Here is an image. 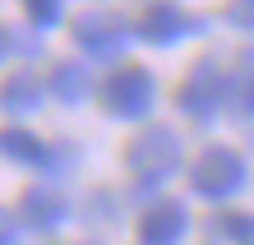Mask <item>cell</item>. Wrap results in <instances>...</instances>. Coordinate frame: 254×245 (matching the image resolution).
Masks as SVG:
<instances>
[{
    "label": "cell",
    "mask_w": 254,
    "mask_h": 245,
    "mask_svg": "<svg viewBox=\"0 0 254 245\" xmlns=\"http://www.w3.org/2000/svg\"><path fill=\"white\" fill-rule=\"evenodd\" d=\"M125 166L134 171V190H157L167 176H176L181 166V139L171 130H143L139 139L125 148Z\"/></svg>",
    "instance_id": "1"
},
{
    "label": "cell",
    "mask_w": 254,
    "mask_h": 245,
    "mask_svg": "<svg viewBox=\"0 0 254 245\" xmlns=\"http://www.w3.org/2000/svg\"><path fill=\"white\" fill-rule=\"evenodd\" d=\"M190 185L199 199H231L245 185V158L231 148H203L190 166Z\"/></svg>",
    "instance_id": "2"
},
{
    "label": "cell",
    "mask_w": 254,
    "mask_h": 245,
    "mask_svg": "<svg viewBox=\"0 0 254 245\" xmlns=\"http://www.w3.org/2000/svg\"><path fill=\"white\" fill-rule=\"evenodd\" d=\"M231 93V79L222 74L213 60H199L190 74H185V83H181V93H176V106L190 116V120H199V125H208L217 111H222V102H227Z\"/></svg>",
    "instance_id": "3"
},
{
    "label": "cell",
    "mask_w": 254,
    "mask_h": 245,
    "mask_svg": "<svg viewBox=\"0 0 254 245\" xmlns=\"http://www.w3.org/2000/svg\"><path fill=\"white\" fill-rule=\"evenodd\" d=\"M102 102H107V111H111V116H121V120H139V116L153 111V102H157V83H153V74H148L143 65H121L107 83H102Z\"/></svg>",
    "instance_id": "4"
},
{
    "label": "cell",
    "mask_w": 254,
    "mask_h": 245,
    "mask_svg": "<svg viewBox=\"0 0 254 245\" xmlns=\"http://www.w3.org/2000/svg\"><path fill=\"white\" fill-rule=\"evenodd\" d=\"M74 42L97 56V60H116L125 47H129V23L121 14H107V9H88L74 19Z\"/></svg>",
    "instance_id": "5"
},
{
    "label": "cell",
    "mask_w": 254,
    "mask_h": 245,
    "mask_svg": "<svg viewBox=\"0 0 254 245\" xmlns=\"http://www.w3.org/2000/svg\"><path fill=\"white\" fill-rule=\"evenodd\" d=\"M190 33H203V19H194V14L176 9V5H153L139 19V37L148 47H176V42L190 37Z\"/></svg>",
    "instance_id": "6"
},
{
    "label": "cell",
    "mask_w": 254,
    "mask_h": 245,
    "mask_svg": "<svg viewBox=\"0 0 254 245\" xmlns=\"http://www.w3.org/2000/svg\"><path fill=\"white\" fill-rule=\"evenodd\" d=\"M185 227H190L185 204L162 199V204H153V208L143 213V222H139V245H181Z\"/></svg>",
    "instance_id": "7"
},
{
    "label": "cell",
    "mask_w": 254,
    "mask_h": 245,
    "mask_svg": "<svg viewBox=\"0 0 254 245\" xmlns=\"http://www.w3.org/2000/svg\"><path fill=\"white\" fill-rule=\"evenodd\" d=\"M19 213H23V222H28V227H37V232H51V227H61V222H65V194H61V190H51V185H33V190L23 194Z\"/></svg>",
    "instance_id": "8"
},
{
    "label": "cell",
    "mask_w": 254,
    "mask_h": 245,
    "mask_svg": "<svg viewBox=\"0 0 254 245\" xmlns=\"http://www.w3.org/2000/svg\"><path fill=\"white\" fill-rule=\"evenodd\" d=\"M88 88H93V79H88V70L74 65V60H56L51 74H47V93L56 102H65V106H79L88 97Z\"/></svg>",
    "instance_id": "9"
},
{
    "label": "cell",
    "mask_w": 254,
    "mask_h": 245,
    "mask_svg": "<svg viewBox=\"0 0 254 245\" xmlns=\"http://www.w3.org/2000/svg\"><path fill=\"white\" fill-rule=\"evenodd\" d=\"M37 102H42V79L33 70H14L5 83H0V106H5L9 116H28V111H37Z\"/></svg>",
    "instance_id": "10"
},
{
    "label": "cell",
    "mask_w": 254,
    "mask_h": 245,
    "mask_svg": "<svg viewBox=\"0 0 254 245\" xmlns=\"http://www.w3.org/2000/svg\"><path fill=\"white\" fill-rule=\"evenodd\" d=\"M0 158H9L19 166H42L51 153H47V144H42L37 134H28V130H0Z\"/></svg>",
    "instance_id": "11"
},
{
    "label": "cell",
    "mask_w": 254,
    "mask_h": 245,
    "mask_svg": "<svg viewBox=\"0 0 254 245\" xmlns=\"http://www.w3.org/2000/svg\"><path fill=\"white\" fill-rule=\"evenodd\" d=\"M227 102H231V111L241 116V120H254V51H245V65H241V74L231 79Z\"/></svg>",
    "instance_id": "12"
},
{
    "label": "cell",
    "mask_w": 254,
    "mask_h": 245,
    "mask_svg": "<svg viewBox=\"0 0 254 245\" xmlns=\"http://www.w3.org/2000/svg\"><path fill=\"white\" fill-rule=\"evenodd\" d=\"M19 5H23L28 23H33L37 33H51V28L61 23V14H65V5H61V0H19Z\"/></svg>",
    "instance_id": "13"
},
{
    "label": "cell",
    "mask_w": 254,
    "mask_h": 245,
    "mask_svg": "<svg viewBox=\"0 0 254 245\" xmlns=\"http://www.w3.org/2000/svg\"><path fill=\"white\" fill-rule=\"evenodd\" d=\"M217 227H222V236H231V241H241V245L254 241V218H250V213H222Z\"/></svg>",
    "instance_id": "14"
},
{
    "label": "cell",
    "mask_w": 254,
    "mask_h": 245,
    "mask_svg": "<svg viewBox=\"0 0 254 245\" xmlns=\"http://www.w3.org/2000/svg\"><path fill=\"white\" fill-rule=\"evenodd\" d=\"M227 19L236 28H254V0H231V5H227Z\"/></svg>",
    "instance_id": "15"
},
{
    "label": "cell",
    "mask_w": 254,
    "mask_h": 245,
    "mask_svg": "<svg viewBox=\"0 0 254 245\" xmlns=\"http://www.w3.org/2000/svg\"><path fill=\"white\" fill-rule=\"evenodd\" d=\"M14 241H19V222L9 208H0V245H14Z\"/></svg>",
    "instance_id": "16"
},
{
    "label": "cell",
    "mask_w": 254,
    "mask_h": 245,
    "mask_svg": "<svg viewBox=\"0 0 254 245\" xmlns=\"http://www.w3.org/2000/svg\"><path fill=\"white\" fill-rule=\"evenodd\" d=\"M5 51H9V33L0 28V60H5Z\"/></svg>",
    "instance_id": "17"
}]
</instances>
